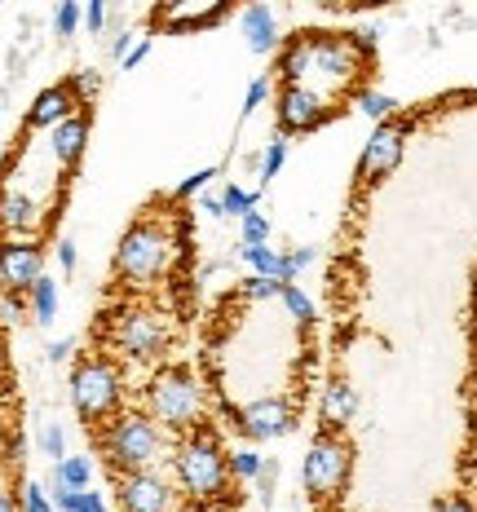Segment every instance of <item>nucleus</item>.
<instances>
[{
    "label": "nucleus",
    "mask_w": 477,
    "mask_h": 512,
    "mask_svg": "<svg viewBox=\"0 0 477 512\" xmlns=\"http://www.w3.org/2000/svg\"><path fill=\"white\" fill-rule=\"evenodd\" d=\"M177 490L164 482L159 473H129L120 477V508L124 512H173Z\"/></svg>",
    "instance_id": "13"
},
{
    "label": "nucleus",
    "mask_w": 477,
    "mask_h": 512,
    "mask_svg": "<svg viewBox=\"0 0 477 512\" xmlns=\"http://www.w3.org/2000/svg\"><path fill=\"white\" fill-rule=\"evenodd\" d=\"M0 362H5V345H0Z\"/></svg>",
    "instance_id": "49"
},
{
    "label": "nucleus",
    "mask_w": 477,
    "mask_h": 512,
    "mask_svg": "<svg viewBox=\"0 0 477 512\" xmlns=\"http://www.w3.org/2000/svg\"><path fill=\"white\" fill-rule=\"evenodd\" d=\"M402 151H407V124H398V120L376 124V133H371L367 146H363V164H358V173H363L367 181L389 177L402 164Z\"/></svg>",
    "instance_id": "12"
},
{
    "label": "nucleus",
    "mask_w": 477,
    "mask_h": 512,
    "mask_svg": "<svg viewBox=\"0 0 477 512\" xmlns=\"http://www.w3.org/2000/svg\"><path fill=\"white\" fill-rule=\"evenodd\" d=\"M212 177H217V168H195V173H190L186 181H182V186H177L173 190V199H177V204H182V199H190V195H199V190H204L208 186V181Z\"/></svg>",
    "instance_id": "31"
},
{
    "label": "nucleus",
    "mask_w": 477,
    "mask_h": 512,
    "mask_svg": "<svg viewBox=\"0 0 477 512\" xmlns=\"http://www.w3.org/2000/svg\"><path fill=\"white\" fill-rule=\"evenodd\" d=\"M168 446V433L159 429L146 411H120L115 420L102 424V455L120 477L146 473Z\"/></svg>",
    "instance_id": "3"
},
{
    "label": "nucleus",
    "mask_w": 477,
    "mask_h": 512,
    "mask_svg": "<svg viewBox=\"0 0 477 512\" xmlns=\"http://www.w3.org/2000/svg\"><path fill=\"white\" fill-rule=\"evenodd\" d=\"M71 349H76V340H53V345H49V362H67L71 358Z\"/></svg>",
    "instance_id": "43"
},
{
    "label": "nucleus",
    "mask_w": 477,
    "mask_h": 512,
    "mask_svg": "<svg viewBox=\"0 0 477 512\" xmlns=\"http://www.w3.org/2000/svg\"><path fill=\"white\" fill-rule=\"evenodd\" d=\"M40 451H45L53 464L67 460V433H62V424H45V433H40Z\"/></svg>",
    "instance_id": "30"
},
{
    "label": "nucleus",
    "mask_w": 477,
    "mask_h": 512,
    "mask_svg": "<svg viewBox=\"0 0 477 512\" xmlns=\"http://www.w3.org/2000/svg\"><path fill=\"white\" fill-rule=\"evenodd\" d=\"M45 279V252L31 239H5L0 243V283L9 292H31Z\"/></svg>",
    "instance_id": "11"
},
{
    "label": "nucleus",
    "mask_w": 477,
    "mask_h": 512,
    "mask_svg": "<svg viewBox=\"0 0 477 512\" xmlns=\"http://www.w3.org/2000/svg\"><path fill=\"white\" fill-rule=\"evenodd\" d=\"M146 53H151V36H142V40H137V45L129 49V58H124V62H120V67H124V71L142 67V62H146Z\"/></svg>",
    "instance_id": "39"
},
{
    "label": "nucleus",
    "mask_w": 477,
    "mask_h": 512,
    "mask_svg": "<svg viewBox=\"0 0 477 512\" xmlns=\"http://www.w3.org/2000/svg\"><path fill=\"white\" fill-rule=\"evenodd\" d=\"M349 40H354V49L363 53V58H371V53L380 49V27H358V31H349Z\"/></svg>",
    "instance_id": "36"
},
{
    "label": "nucleus",
    "mask_w": 477,
    "mask_h": 512,
    "mask_svg": "<svg viewBox=\"0 0 477 512\" xmlns=\"http://www.w3.org/2000/svg\"><path fill=\"white\" fill-rule=\"evenodd\" d=\"M296 512H301V508H296Z\"/></svg>",
    "instance_id": "50"
},
{
    "label": "nucleus",
    "mask_w": 477,
    "mask_h": 512,
    "mask_svg": "<svg viewBox=\"0 0 477 512\" xmlns=\"http://www.w3.org/2000/svg\"><path fill=\"white\" fill-rule=\"evenodd\" d=\"M283 164H288V137H274L261 151V181H274L283 173Z\"/></svg>",
    "instance_id": "26"
},
{
    "label": "nucleus",
    "mask_w": 477,
    "mask_h": 512,
    "mask_svg": "<svg viewBox=\"0 0 477 512\" xmlns=\"http://www.w3.org/2000/svg\"><path fill=\"white\" fill-rule=\"evenodd\" d=\"M358 415V389L349 384L345 376H336V380H327V389H323V402H318V420H323V429L327 433H341L349 420Z\"/></svg>",
    "instance_id": "15"
},
{
    "label": "nucleus",
    "mask_w": 477,
    "mask_h": 512,
    "mask_svg": "<svg viewBox=\"0 0 477 512\" xmlns=\"http://www.w3.org/2000/svg\"><path fill=\"white\" fill-rule=\"evenodd\" d=\"M58 265H62V274H76V265H80L76 239H62V243H58Z\"/></svg>",
    "instance_id": "37"
},
{
    "label": "nucleus",
    "mask_w": 477,
    "mask_h": 512,
    "mask_svg": "<svg viewBox=\"0 0 477 512\" xmlns=\"http://www.w3.org/2000/svg\"><path fill=\"white\" fill-rule=\"evenodd\" d=\"M288 261H292V270L301 274V270H310V265L318 261V248H296V252H288Z\"/></svg>",
    "instance_id": "41"
},
{
    "label": "nucleus",
    "mask_w": 477,
    "mask_h": 512,
    "mask_svg": "<svg viewBox=\"0 0 477 512\" xmlns=\"http://www.w3.org/2000/svg\"><path fill=\"white\" fill-rule=\"evenodd\" d=\"M111 345H115V354L137 358V362L159 358L164 345H168V327H164L159 314H151V309L124 305V309L111 314Z\"/></svg>",
    "instance_id": "7"
},
{
    "label": "nucleus",
    "mask_w": 477,
    "mask_h": 512,
    "mask_svg": "<svg viewBox=\"0 0 477 512\" xmlns=\"http://www.w3.org/2000/svg\"><path fill=\"white\" fill-rule=\"evenodd\" d=\"M84 142H89V120H84V115H71V120H62L49 133V151L62 168H71L84 155Z\"/></svg>",
    "instance_id": "17"
},
{
    "label": "nucleus",
    "mask_w": 477,
    "mask_h": 512,
    "mask_svg": "<svg viewBox=\"0 0 477 512\" xmlns=\"http://www.w3.org/2000/svg\"><path fill=\"white\" fill-rule=\"evenodd\" d=\"M257 199H261V190H243L239 181H230L226 190H221V204H226V217H248V212H257Z\"/></svg>",
    "instance_id": "23"
},
{
    "label": "nucleus",
    "mask_w": 477,
    "mask_h": 512,
    "mask_svg": "<svg viewBox=\"0 0 477 512\" xmlns=\"http://www.w3.org/2000/svg\"><path fill=\"white\" fill-rule=\"evenodd\" d=\"M76 93H71V84H49V89H40L36 93V102H31V111H27V124L31 128H58L62 120H71V115H80L76 111Z\"/></svg>",
    "instance_id": "14"
},
{
    "label": "nucleus",
    "mask_w": 477,
    "mask_h": 512,
    "mask_svg": "<svg viewBox=\"0 0 477 512\" xmlns=\"http://www.w3.org/2000/svg\"><path fill=\"white\" fill-rule=\"evenodd\" d=\"M173 468H177V486L186 490V499H195V504H217V499H226L230 455L212 429L186 433L173 451Z\"/></svg>",
    "instance_id": "1"
},
{
    "label": "nucleus",
    "mask_w": 477,
    "mask_h": 512,
    "mask_svg": "<svg viewBox=\"0 0 477 512\" xmlns=\"http://www.w3.org/2000/svg\"><path fill=\"white\" fill-rule=\"evenodd\" d=\"M354 106L367 115V120H376V124H389V120H394V111H398V102L389 98V93H380V89H358Z\"/></svg>",
    "instance_id": "22"
},
{
    "label": "nucleus",
    "mask_w": 477,
    "mask_h": 512,
    "mask_svg": "<svg viewBox=\"0 0 477 512\" xmlns=\"http://www.w3.org/2000/svg\"><path fill=\"white\" fill-rule=\"evenodd\" d=\"M239 27H243V40H248L252 53H274L279 49V14L270 5H248L239 14Z\"/></svg>",
    "instance_id": "16"
},
{
    "label": "nucleus",
    "mask_w": 477,
    "mask_h": 512,
    "mask_svg": "<svg viewBox=\"0 0 477 512\" xmlns=\"http://www.w3.org/2000/svg\"><path fill=\"white\" fill-rule=\"evenodd\" d=\"M310 40V76H327V80H336V84H349L363 71V53L354 49V40L349 36H332V31H314V36H305ZM310 89V84H305Z\"/></svg>",
    "instance_id": "8"
},
{
    "label": "nucleus",
    "mask_w": 477,
    "mask_h": 512,
    "mask_svg": "<svg viewBox=\"0 0 477 512\" xmlns=\"http://www.w3.org/2000/svg\"><path fill=\"white\" fill-rule=\"evenodd\" d=\"M106 18H111V14H106V0H89V9H84V23H89L93 36L106 27Z\"/></svg>",
    "instance_id": "38"
},
{
    "label": "nucleus",
    "mask_w": 477,
    "mask_h": 512,
    "mask_svg": "<svg viewBox=\"0 0 477 512\" xmlns=\"http://www.w3.org/2000/svg\"><path fill=\"white\" fill-rule=\"evenodd\" d=\"M177 512H199V508H177Z\"/></svg>",
    "instance_id": "48"
},
{
    "label": "nucleus",
    "mask_w": 477,
    "mask_h": 512,
    "mask_svg": "<svg viewBox=\"0 0 477 512\" xmlns=\"http://www.w3.org/2000/svg\"><path fill=\"white\" fill-rule=\"evenodd\" d=\"M129 49H133V31H115V40H111V58H129Z\"/></svg>",
    "instance_id": "42"
},
{
    "label": "nucleus",
    "mask_w": 477,
    "mask_h": 512,
    "mask_svg": "<svg viewBox=\"0 0 477 512\" xmlns=\"http://www.w3.org/2000/svg\"><path fill=\"white\" fill-rule=\"evenodd\" d=\"M31 318H36L40 327H49L53 318H58V283L53 279H40L31 287Z\"/></svg>",
    "instance_id": "20"
},
{
    "label": "nucleus",
    "mask_w": 477,
    "mask_h": 512,
    "mask_svg": "<svg viewBox=\"0 0 477 512\" xmlns=\"http://www.w3.org/2000/svg\"><path fill=\"white\" fill-rule=\"evenodd\" d=\"M274 482H279V464H274V460H265L261 477H257V486H261V495H265V499L274 495Z\"/></svg>",
    "instance_id": "40"
},
{
    "label": "nucleus",
    "mask_w": 477,
    "mask_h": 512,
    "mask_svg": "<svg viewBox=\"0 0 477 512\" xmlns=\"http://www.w3.org/2000/svg\"><path fill=\"white\" fill-rule=\"evenodd\" d=\"M80 5H76V0H62V5L58 9H53V31H58V36L62 40H67V36H76V31H80Z\"/></svg>",
    "instance_id": "29"
},
{
    "label": "nucleus",
    "mask_w": 477,
    "mask_h": 512,
    "mask_svg": "<svg viewBox=\"0 0 477 512\" xmlns=\"http://www.w3.org/2000/svg\"><path fill=\"white\" fill-rule=\"evenodd\" d=\"M239 256L252 265V274H261V279H274V283H283V287L296 279L288 252H274L270 243H265V248H239Z\"/></svg>",
    "instance_id": "18"
},
{
    "label": "nucleus",
    "mask_w": 477,
    "mask_h": 512,
    "mask_svg": "<svg viewBox=\"0 0 477 512\" xmlns=\"http://www.w3.org/2000/svg\"><path fill=\"white\" fill-rule=\"evenodd\" d=\"M265 98H270V80L257 76V80L248 84V93H243V120H248V115L257 111V106H265Z\"/></svg>",
    "instance_id": "34"
},
{
    "label": "nucleus",
    "mask_w": 477,
    "mask_h": 512,
    "mask_svg": "<svg viewBox=\"0 0 477 512\" xmlns=\"http://www.w3.org/2000/svg\"><path fill=\"white\" fill-rule=\"evenodd\" d=\"M23 512H53V499L45 495V486H40V482H27V490H23Z\"/></svg>",
    "instance_id": "35"
},
{
    "label": "nucleus",
    "mask_w": 477,
    "mask_h": 512,
    "mask_svg": "<svg viewBox=\"0 0 477 512\" xmlns=\"http://www.w3.org/2000/svg\"><path fill=\"white\" fill-rule=\"evenodd\" d=\"M53 477H58L62 486H71V490H89V482H93L89 455H67L62 464H53Z\"/></svg>",
    "instance_id": "21"
},
{
    "label": "nucleus",
    "mask_w": 477,
    "mask_h": 512,
    "mask_svg": "<svg viewBox=\"0 0 477 512\" xmlns=\"http://www.w3.org/2000/svg\"><path fill=\"white\" fill-rule=\"evenodd\" d=\"M173 230L159 217H142L124 230L120 248H115V279L124 287H146L155 279H164L173 265Z\"/></svg>",
    "instance_id": "4"
},
{
    "label": "nucleus",
    "mask_w": 477,
    "mask_h": 512,
    "mask_svg": "<svg viewBox=\"0 0 477 512\" xmlns=\"http://www.w3.org/2000/svg\"><path fill=\"white\" fill-rule=\"evenodd\" d=\"M349 473H354V451H349L345 437L336 433H318L305 451L301 464V482L314 499H336L349 486Z\"/></svg>",
    "instance_id": "6"
},
{
    "label": "nucleus",
    "mask_w": 477,
    "mask_h": 512,
    "mask_svg": "<svg viewBox=\"0 0 477 512\" xmlns=\"http://www.w3.org/2000/svg\"><path fill=\"white\" fill-rule=\"evenodd\" d=\"M433 512H477V508H473L464 495H451V499H442V504L433 508Z\"/></svg>",
    "instance_id": "44"
},
{
    "label": "nucleus",
    "mask_w": 477,
    "mask_h": 512,
    "mask_svg": "<svg viewBox=\"0 0 477 512\" xmlns=\"http://www.w3.org/2000/svg\"><path fill=\"white\" fill-rule=\"evenodd\" d=\"M279 292H283V283L261 279V274H248V279H243V296H252V301H270V296H279Z\"/></svg>",
    "instance_id": "32"
},
{
    "label": "nucleus",
    "mask_w": 477,
    "mask_h": 512,
    "mask_svg": "<svg viewBox=\"0 0 477 512\" xmlns=\"http://www.w3.org/2000/svg\"><path fill=\"white\" fill-rule=\"evenodd\" d=\"M36 204L23 195V190H5L0 195V230H9L18 239V234H27V230H36Z\"/></svg>",
    "instance_id": "19"
},
{
    "label": "nucleus",
    "mask_w": 477,
    "mask_h": 512,
    "mask_svg": "<svg viewBox=\"0 0 477 512\" xmlns=\"http://www.w3.org/2000/svg\"><path fill=\"white\" fill-rule=\"evenodd\" d=\"M265 468V455H257L252 446H239V451H230V477H239V482H257Z\"/></svg>",
    "instance_id": "24"
},
{
    "label": "nucleus",
    "mask_w": 477,
    "mask_h": 512,
    "mask_svg": "<svg viewBox=\"0 0 477 512\" xmlns=\"http://www.w3.org/2000/svg\"><path fill=\"white\" fill-rule=\"evenodd\" d=\"M124 398V380L115 371V362L106 358H80L71 367V407L84 424H106L120 415Z\"/></svg>",
    "instance_id": "5"
},
{
    "label": "nucleus",
    "mask_w": 477,
    "mask_h": 512,
    "mask_svg": "<svg viewBox=\"0 0 477 512\" xmlns=\"http://www.w3.org/2000/svg\"><path fill=\"white\" fill-rule=\"evenodd\" d=\"M274 120H279V137L314 133V128L327 120V102H323V93H318V89H305V84H283L279 102H274Z\"/></svg>",
    "instance_id": "9"
},
{
    "label": "nucleus",
    "mask_w": 477,
    "mask_h": 512,
    "mask_svg": "<svg viewBox=\"0 0 477 512\" xmlns=\"http://www.w3.org/2000/svg\"><path fill=\"white\" fill-rule=\"evenodd\" d=\"M279 301H283V309H288V314H292L301 327H310V323H314V301H310V296H305L296 283L283 287V292H279Z\"/></svg>",
    "instance_id": "25"
},
{
    "label": "nucleus",
    "mask_w": 477,
    "mask_h": 512,
    "mask_svg": "<svg viewBox=\"0 0 477 512\" xmlns=\"http://www.w3.org/2000/svg\"><path fill=\"white\" fill-rule=\"evenodd\" d=\"M239 239H243V248H265V243H270V221H265L261 212H248V217L239 221Z\"/></svg>",
    "instance_id": "27"
},
{
    "label": "nucleus",
    "mask_w": 477,
    "mask_h": 512,
    "mask_svg": "<svg viewBox=\"0 0 477 512\" xmlns=\"http://www.w3.org/2000/svg\"><path fill=\"white\" fill-rule=\"evenodd\" d=\"M53 508L58 512H80V499H84V490H71V486H62L58 477H53Z\"/></svg>",
    "instance_id": "33"
},
{
    "label": "nucleus",
    "mask_w": 477,
    "mask_h": 512,
    "mask_svg": "<svg viewBox=\"0 0 477 512\" xmlns=\"http://www.w3.org/2000/svg\"><path fill=\"white\" fill-rule=\"evenodd\" d=\"M0 512H18V504H14V495H9L5 486H0Z\"/></svg>",
    "instance_id": "47"
},
{
    "label": "nucleus",
    "mask_w": 477,
    "mask_h": 512,
    "mask_svg": "<svg viewBox=\"0 0 477 512\" xmlns=\"http://www.w3.org/2000/svg\"><path fill=\"white\" fill-rule=\"evenodd\" d=\"M67 84H71V93H76V102H89V98H98V93H102V71L80 67Z\"/></svg>",
    "instance_id": "28"
},
{
    "label": "nucleus",
    "mask_w": 477,
    "mask_h": 512,
    "mask_svg": "<svg viewBox=\"0 0 477 512\" xmlns=\"http://www.w3.org/2000/svg\"><path fill=\"white\" fill-rule=\"evenodd\" d=\"M199 212H208L212 221L226 217V204H221V195H204V204H199Z\"/></svg>",
    "instance_id": "45"
},
{
    "label": "nucleus",
    "mask_w": 477,
    "mask_h": 512,
    "mask_svg": "<svg viewBox=\"0 0 477 512\" xmlns=\"http://www.w3.org/2000/svg\"><path fill=\"white\" fill-rule=\"evenodd\" d=\"M296 424V407L288 398H257L243 411H235V429L248 433L252 442H274V437L292 433Z\"/></svg>",
    "instance_id": "10"
},
{
    "label": "nucleus",
    "mask_w": 477,
    "mask_h": 512,
    "mask_svg": "<svg viewBox=\"0 0 477 512\" xmlns=\"http://www.w3.org/2000/svg\"><path fill=\"white\" fill-rule=\"evenodd\" d=\"M164 433H195L204 420V384L190 367H164L146 384V407H142Z\"/></svg>",
    "instance_id": "2"
},
{
    "label": "nucleus",
    "mask_w": 477,
    "mask_h": 512,
    "mask_svg": "<svg viewBox=\"0 0 477 512\" xmlns=\"http://www.w3.org/2000/svg\"><path fill=\"white\" fill-rule=\"evenodd\" d=\"M80 512H106L102 495H93V490H84V499H80Z\"/></svg>",
    "instance_id": "46"
}]
</instances>
